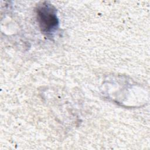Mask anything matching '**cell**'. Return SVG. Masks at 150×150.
<instances>
[{
    "instance_id": "cell-1",
    "label": "cell",
    "mask_w": 150,
    "mask_h": 150,
    "mask_svg": "<svg viewBox=\"0 0 150 150\" xmlns=\"http://www.w3.org/2000/svg\"><path fill=\"white\" fill-rule=\"evenodd\" d=\"M37 21L42 32L52 35L59 28V22L55 8L47 2L39 4L36 8Z\"/></svg>"
}]
</instances>
